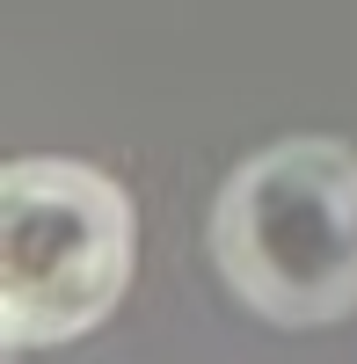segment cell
Listing matches in <instances>:
<instances>
[{"instance_id":"6da1fadb","label":"cell","mask_w":357,"mask_h":364,"mask_svg":"<svg viewBox=\"0 0 357 364\" xmlns=\"http://www.w3.org/2000/svg\"><path fill=\"white\" fill-rule=\"evenodd\" d=\"M219 262L277 321L357 306V161L336 146L262 154L219 197Z\"/></svg>"},{"instance_id":"7a4b0ae2","label":"cell","mask_w":357,"mask_h":364,"mask_svg":"<svg viewBox=\"0 0 357 364\" xmlns=\"http://www.w3.org/2000/svg\"><path fill=\"white\" fill-rule=\"evenodd\" d=\"M132 262V211L102 175L29 161L8 175L0 277H8V336L66 343L110 314Z\"/></svg>"}]
</instances>
